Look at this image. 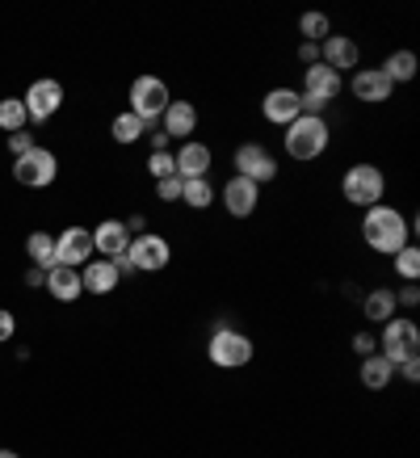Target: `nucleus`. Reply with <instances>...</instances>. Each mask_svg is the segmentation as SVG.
Masks as SVG:
<instances>
[{
    "mask_svg": "<svg viewBox=\"0 0 420 458\" xmlns=\"http://www.w3.org/2000/svg\"><path fill=\"white\" fill-rule=\"evenodd\" d=\"M362 240L374 252H382V257H395L404 244H412V223L395 207H382V202H378V207H370L362 215Z\"/></svg>",
    "mask_w": 420,
    "mask_h": 458,
    "instance_id": "nucleus-1",
    "label": "nucleus"
},
{
    "mask_svg": "<svg viewBox=\"0 0 420 458\" xmlns=\"http://www.w3.org/2000/svg\"><path fill=\"white\" fill-rule=\"evenodd\" d=\"M281 148H286L294 160H315V156L328 152V123H323V118H307V114H298V118L286 126Z\"/></svg>",
    "mask_w": 420,
    "mask_h": 458,
    "instance_id": "nucleus-2",
    "label": "nucleus"
},
{
    "mask_svg": "<svg viewBox=\"0 0 420 458\" xmlns=\"http://www.w3.org/2000/svg\"><path fill=\"white\" fill-rule=\"evenodd\" d=\"M252 341L244 333H236V328H214L206 341V358L210 366H219V370H239V366H248L252 361Z\"/></svg>",
    "mask_w": 420,
    "mask_h": 458,
    "instance_id": "nucleus-3",
    "label": "nucleus"
},
{
    "mask_svg": "<svg viewBox=\"0 0 420 458\" xmlns=\"http://www.w3.org/2000/svg\"><path fill=\"white\" fill-rule=\"evenodd\" d=\"M382 190H387V181H382V168L374 165H353L345 177H340V194H345V202H353V207H378L382 202Z\"/></svg>",
    "mask_w": 420,
    "mask_h": 458,
    "instance_id": "nucleus-4",
    "label": "nucleus"
},
{
    "mask_svg": "<svg viewBox=\"0 0 420 458\" xmlns=\"http://www.w3.org/2000/svg\"><path fill=\"white\" fill-rule=\"evenodd\" d=\"M378 353L391 361V366L420 358V328L412 319H387L382 333H378Z\"/></svg>",
    "mask_w": 420,
    "mask_h": 458,
    "instance_id": "nucleus-5",
    "label": "nucleus"
},
{
    "mask_svg": "<svg viewBox=\"0 0 420 458\" xmlns=\"http://www.w3.org/2000/svg\"><path fill=\"white\" fill-rule=\"evenodd\" d=\"M168 101H172V93H168V84L160 76H135V84H130V114L135 118L152 126L168 110Z\"/></svg>",
    "mask_w": 420,
    "mask_h": 458,
    "instance_id": "nucleus-6",
    "label": "nucleus"
},
{
    "mask_svg": "<svg viewBox=\"0 0 420 458\" xmlns=\"http://www.w3.org/2000/svg\"><path fill=\"white\" fill-rule=\"evenodd\" d=\"M59 177V160L55 152H46V148H29L26 156H17L13 160V181L17 185H26V190H42V185H51Z\"/></svg>",
    "mask_w": 420,
    "mask_h": 458,
    "instance_id": "nucleus-7",
    "label": "nucleus"
},
{
    "mask_svg": "<svg viewBox=\"0 0 420 458\" xmlns=\"http://www.w3.org/2000/svg\"><path fill=\"white\" fill-rule=\"evenodd\" d=\"M236 177L252 181V185H265L278 177V160L269 156L265 143H239L236 148Z\"/></svg>",
    "mask_w": 420,
    "mask_h": 458,
    "instance_id": "nucleus-8",
    "label": "nucleus"
},
{
    "mask_svg": "<svg viewBox=\"0 0 420 458\" xmlns=\"http://www.w3.org/2000/svg\"><path fill=\"white\" fill-rule=\"evenodd\" d=\"M26 118L29 123H46L51 114H59V106H63V84L51 81V76H42V81H34L26 89Z\"/></svg>",
    "mask_w": 420,
    "mask_h": 458,
    "instance_id": "nucleus-9",
    "label": "nucleus"
},
{
    "mask_svg": "<svg viewBox=\"0 0 420 458\" xmlns=\"http://www.w3.org/2000/svg\"><path fill=\"white\" fill-rule=\"evenodd\" d=\"M130 265L143 269V274H160L168 261H172V249H168L164 236H152V232H143V236L130 240V249H126Z\"/></svg>",
    "mask_w": 420,
    "mask_h": 458,
    "instance_id": "nucleus-10",
    "label": "nucleus"
},
{
    "mask_svg": "<svg viewBox=\"0 0 420 458\" xmlns=\"http://www.w3.org/2000/svg\"><path fill=\"white\" fill-rule=\"evenodd\" d=\"M55 261L68 265V269H84V265L93 261V232H88V227H68V232H59Z\"/></svg>",
    "mask_w": 420,
    "mask_h": 458,
    "instance_id": "nucleus-11",
    "label": "nucleus"
},
{
    "mask_svg": "<svg viewBox=\"0 0 420 458\" xmlns=\"http://www.w3.org/2000/svg\"><path fill=\"white\" fill-rule=\"evenodd\" d=\"M219 202L227 207V215L248 219L252 210H256V202H261V185H252V181H244V177H231L223 190H219Z\"/></svg>",
    "mask_w": 420,
    "mask_h": 458,
    "instance_id": "nucleus-12",
    "label": "nucleus"
},
{
    "mask_svg": "<svg viewBox=\"0 0 420 458\" xmlns=\"http://www.w3.org/2000/svg\"><path fill=\"white\" fill-rule=\"evenodd\" d=\"M261 114H265V123H273V126L286 131V126L303 114L298 110V93H294V89H269L265 101H261Z\"/></svg>",
    "mask_w": 420,
    "mask_h": 458,
    "instance_id": "nucleus-13",
    "label": "nucleus"
},
{
    "mask_svg": "<svg viewBox=\"0 0 420 458\" xmlns=\"http://www.w3.org/2000/svg\"><path fill=\"white\" fill-rule=\"evenodd\" d=\"M357 59H362V51H357V42L345 38V34H328V38L320 42V64H328L332 72L357 68Z\"/></svg>",
    "mask_w": 420,
    "mask_h": 458,
    "instance_id": "nucleus-14",
    "label": "nucleus"
},
{
    "mask_svg": "<svg viewBox=\"0 0 420 458\" xmlns=\"http://www.w3.org/2000/svg\"><path fill=\"white\" fill-rule=\"evenodd\" d=\"M353 98L357 101H370V106H378V101H387L395 93V84L387 81V76H382V72L378 68H357L353 72Z\"/></svg>",
    "mask_w": 420,
    "mask_h": 458,
    "instance_id": "nucleus-15",
    "label": "nucleus"
},
{
    "mask_svg": "<svg viewBox=\"0 0 420 458\" xmlns=\"http://www.w3.org/2000/svg\"><path fill=\"white\" fill-rule=\"evenodd\" d=\"M130 249V232H126L122 219H105L97 223V232H93V252H101V257H122V252Z\"/></svg>",
    "mask_w": 420,
    "mask_h": 458,
    "instance_id": "nucleus-16",
    "label": "nucleus"
},
{
    "mask_svg": "<svg viewBox=\"0 0 420 458\" xmlns=\"http://www.w3.org/2000/svg\"><path fill=\"white\" fill-rule=\"evenodd\" d=\"M168 140H194V126H197V110L194 101H168V110L160 114Z\"/></svg>",
    "mask_w": 420,
    "mask_h": 458,
    "instance_id": "nucleus-17",
    "label": "nucleus"
},
{
    "mask_svg": "<svg viewBox=\"0 0 420 458\" xmlns=\"http://www.w3.org/2000/svg\"><path fill=\"white\" fill-rule=\"evenodd\" d=\"M172 165H177V177L181 181H194V177H206L210 173V148L197 140H185V148L172 156Z\"/></svg>",
    "mask_w": 420,
    "mask_h": 458,
    "instance_id": "nucleus-18",
    "label": "nucleus"
},
{
    "mask_svg": "<svg viewBox=\"0 0 420 458\" xmlns=\"http://www.w3.org/2000/svg\"><path fill=\"white\" fill-rule=\"evenodd\" d=\"M46 291H51V299H59V303H76V299L84 294L80 269H68V265H55V269H46Z\"/></svg>",
    "mask_w": 420,
    "mask_h": 458,
    "instance_id": "nucleus-19",
    "label": "nucleus"
},
{
    "mask_svg": "<svg viewBox=\"0 0 420 458\" xmlns=\"http://www.w3.org/2000/svg\"><path fill=\"white\" fill-rule=\"evenodd\" d=\"M303 89H307V98H315V101H323V106H328V101L340 93V72H332L328 64H311Z\"/></svg>",
    "mask_w": 420,
    "mask_h": 458,
    "instance_id": "nucleus-20",
    "label": "nucleus"
},
{
    "mask_svg": "<svg viewBox=\"0 0 420 458\" xmlns=\"http://www.w3.org/2000/svg\"><path fill=\"white\" fill-rule=\"evenodd\" d=\"M118 278H122V274H118L110 261H88L80 269V286L88 294H110V291H118Z\"/></svg>",
    "mask_w": 420,
    "mask_h": 458,
    "instance_id": "nucleus-21",
    "label": "nucleus"
},
{
    "mask_svg": "<svg viewBox=\"0 0 420 458\" xmlns=\"http://www.w3.org/2000/svg\"><path fill=\"white\" fill-rule=\"evenodd\" d=\"M357 375H362V387L382 391L395 378V366L382 358V353H370V358H362V370H357Z\"/></svg>",
    "mask_w": 420,
    "mask_h": 458,
    "instance_id": "nucleus-22",
    "label": "nucleus"
},
{
    "mask_svg": "<svg viewBox=\"0 0 420 458\" xmlns=\"http://www.w3.org/2000/svg\"><path fill=\"white\" fill-rule=\"evenodd\" d=\"M362 316L370 319V324H387V319H395V291H370L362 299Z\"/></svg>",
    "mask_w": 420,
    "mask_h": 458,
    "instance_id": "nucleus-23",
    "label": "nucleus"
},
{
    "mask_svg": "<svg viewBox=\"0 0 420 458\" xmlns=\"http://www.w3.org/2000/svg\"><path fill=\"white\" fill-rule=\"evenodd\" d=\"M26 252H29V261L38 265V269H55V236H46V232H29L26 240Z\"/></svg>",
    "mask_w": 420,
    "mask_h": 458,
    "instance_id": "nucleus-24",
    "label": "nucleus"
},
{
    "mask_svg": "<svg viewBox=\"0 0 420 458\" xmlns=\"http://www.w3.org/2000/svg\"><path fill=\"white\" fill-rule=\"evenodd\" d=\"M110 135H113V143H139L143 135H147V123H143V118H135L130 110H122L110 123Z\"/></svg>",
    "mask_w": 420,
    "mask_h": 458,
    "instance_id": "nucleus-25",
    "label": "nucleus"
},
{
    "mask_svg": "<svg viewBox=\"0 0 420 458\" xmlns=\"http://www.w3.org/2000/svg\"><path fill=\"white\" fill-rule=\"evenodd\" d=\"M219 198V190L210 185L206 177H194V181H181V202L185 207H194V210H206L210 202Z\"/></svg>",
    "mask_w": 420,
    "mask_h": 458,
    "instance_id": "nucleus-26",
    "label": "nucleus"
},
{
    "mask_svg": "<svg viewBox=\"0 0 420 458\" xmlns=\"http://www.w3.org/2000/svg\"><path fill=\"white\" fill-rule=\"evenodd\" d=\"M378 72H382L391 84H404V81L416 76V55H412V51H395V55H387V64H382Z\"/></svg>",
    "mask_w": 420,
    "mask_h": 458,
    "instance_id": "nucleus-27",
    "label": "nucleus"
},
{
    "mask_svg": "<svg viewBox=\"0 0 420 458\" xmlns=\"http://www.w3.org/2000/svg\"><path fill=\"white\" fill-rule=\"evenodd\" d=\"M298 30H303L307 42H323L332 34V21H328V13H320V9H307V13L298 17Z\"/></svg>",
    "mask_w": 420,
    "mask_h": 458,
    "instance_id": "nucleus-28",
    "label": "nucleus"
},
{
    "mask_svg": "<svg viewBox=\"0 0 420 458\" xmlns=\"http://www.w3.org/2000/svg\"><path fill=\"white\" fill-rule=\"evenodd\" d=\"M26 106H21V101L17 98H4L0 101V131H9V135H13V131H26Z\"/></svg>",
    "mask_w": 420,
    "mask_h": 458,
    "instance_id": "nucleus-29",
    "label": "nucleus"
},
{
    "mask_svg": "<svg viewBox=\"0 0 420 458\" xmlns=\"http://www.w3.org/2000/svg\"><path fill=\"white\" fill-rule=\"evenodd\" d=\"M395 274L404 282H416L420 278V249L416 244H404V249L395 252Z\"/></svg>",
    "mask_w": 420,
    "mask_h": 458,
    "instance_id": "nucleus-30",
    "label": "nucleus"
},
{
    "mask_svg": "<svg viewBox=\"0 0 420 458\" xmlns=\"http://www.w3.org/2000/svg\"><path fill=\"white\" fill-rule=\"evenodd\" d=\"M147 173H152L155 181L177 177V165H172V152H152V156H147Z\"/></svg>",
    "mask_w": 420,
    "mask_h": 458,
    "instance_id": "nucleus-31",
    "label": "nucleus"
},
{
    "mask_svg": "<svg viewBox=\"0 0 420 458\" xmlns=\"http://www.w3.org/2000/svg\"><path fill=\"white\" fill-rule=\"evenodd\" d=\"M155 194H160V202H181V177L155 181Z\"/></svg>",
    "mask_w": 420,
    "mask_h": 458,
    "instance_id": "nucleus-32",
    "label": "nucleus"
},
{
    "mask_svg": "<svg viewBox=\"0 0 420 458\" xmlns=\"http://www.w3.org/2000/svg\"><path fill=\"white\" fill-rule=\"evenodd\" d=\"M29 148H34V135H29V131H13V135H9V152L13 156H26Z\"/></svg>",
    "mask_w": 420,
    "mask_h": 458,
    "instance_id": "nucleus-33",
    "label": "nucleus"
},
{
    "mask_svg": "<svg viewBox=\"0 0 420 458\" xmlns=\"http://www.w3.org/2000/svg\"><path fill=\"white\" fill-rule=\"evenodd\" d=\"M374 349H378V336H370V333H357V336H353V353H357V358H370Z\"/></svg>",
    "mask_w": 420,
    "mask_h": 458,
    "instance_id": "nucleus-34",
    "label": "nucleus"
},
{
    "mask_svg": "<svg viewBox=\"0 0 420 458\" xmlns=\"http://www.w3.org/2000/svg\"><path fill=\"white\" fill-rule=\"evenodd\" d=\"M17 333V319H13V311H4V307H0V345H4V341H9V336Z\"/></svg>",
    "mask_w": 420,
    "mask_h": 458,
    "instance_id": "nucleus-35",
    "label": "nucleus"
},
{
    "mask_svg": "<svg viewBox=\"0 0 420 458\" xmlns=\"http://www.w3.org/2000/svg\"><path fill=\"white\" fill-rule=\"evenodd\" d=\"M395 303H404V307H416V303H420V291H416V282H407L404 291H395Z\"/></svg>",
    "mask_w": 420,
    "mask_h": 458,
    "instance_id": "nucleus-36",
    "label": "nucleus"
},
{
    "mask_svg": "<svg viewBox=\"0 0 420 458\" xmlns=\"http://www.w3.org/2000/svg\"><path fill=\"white\" fill-rule=\"evenodd\" d=\"M298 59H303V64H320V42H303V47H298Z\"/></svg>",
    "mask_w": 420,
    "mask_h": 458,
    "instance_id": "nucleus-37",
    "label": "nucleus"
},
{
    "mask_svg": "<svg viewBox=\"0 0 420 458\" xmlns=\"http://www.w3.org/2000/svg\"><path fill=\"white\" fill-rule=\"evenodd\" d=\"M147 140H152V148H155V152H164V148H168L164 126H147Z\"/></svg>",
    "mask_w": 420,
    "mask_h": 458,
    "instance_id": "nucleus-38",
    "label": "nucleus"
},
{
    "mask_svg": "<svg viewBox=\"0 0 420 458\" xmlns=\"http://www.w3.org/2000/svg\"><path fill=\"white\" fill-rule=\"evenodd\" d=\"M399 375H404L407 383H416V378H420V358H412V361H399Z\"/></svg>",
    "mask_w": 420,
    "mask_h": 458,
    "instance_id": "nucleus-39",
    "label": "nucleus"
},
{
    "mask_svg": "<svg viewBox=\"0 0 420 458\" xmlns=\"http://www.w3.org/2000/svg\"><path fill=\"white\" fill-rule=\"evenodd\" d=\"M26 282H29V286H46V269H38V265H34V269L26 274Z\"/></svg>",
    "mask_w": 420,
    "mask_h": 458,
    "instance_id": "nucleus-40",
    "label": "nucleus"
},
{
    "mask_svg": "<svg viewBox=\"0 0 420 458\" xmlns=\"http://www.w3.org/2000/svg\"><path fill=\"white\" fill-rule=\"evenodd\" d=\"M0 458H21V454L17 450H0Z\"/></svg>",
    "mask_w": 420,
    "mask_h": 458,
    "instance_id": "nucleus-41",
    "label": "nucleus"
}]
</instances>
